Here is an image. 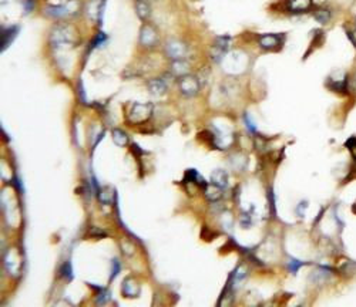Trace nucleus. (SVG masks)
I'll return each instance as SVG.
<instances>
[{"label": "nucleus", "instance_id": "4be33fe9", "mask_svg": "<svg viewBox=\"0 0 356 307\" xmlns=\"http://www.w3.org/2000/svg\"><path fill=\"white\" fill-rule=\"evenodd\" d=\"M345 145H346V148L349 150L352 157H353V159L356 161V136H350L349 139L345 143Z\"/></svg>", "mask_w": 356, "mask_h": 307}, {"label": "nucleus", "instance_id": "b1692460", "mask_svg": "<svg viewBox=\"0 0 356 307\" xmlns=\"http://www.w3.org/2000/svg\"><path fill=\"white\" fill-rule=\"evenodd\" d=\"M110 299V293L107 292V290H104V289H101V293L97 296V303H100V304H104V303H107Z\"/></svg>", "mask_w": 356, "mask_h": 307}, {"label": "nucleus", "instance_id": "393cba45", "mask_svg": "<svg viewBox=\"0 0 356 307\" xmlns=\"http://www.w3.org/2000/svg\"><path fill=\"white\" fill-rule=\"evenodd\" d=\"M118 272H120V262H118V259H114L113 260V273H111V280L116 277L117 274H118Z\"/></svg>", "mask_w": 356, "mask_h": 307}, {"label": "nucleus", "instance_id": "a211bd4d", "mask_svg": "<svg viewBox=\"0 0 356 307\" xmlns=\"http://www.w3.org/2000/svg\"><path fill=\"white\" fill-rule=\"evenodd\" d=\"M171 70L172 73L180 78L183 75L188 74V64L185 63V60H177V62H174V64H172Z\"/></svg>", "mask_w": 356, "mask_h": 307}, {"label": "nucleus", "instance_id": "423d86ee", "mask_svg": "<svg viewBox=\"0 0 356 307\" xmlns=\"http://www.w3.org/2000/svg\"><path fill=\"white\" fill-rule=\"evenodd\" d=\"M284 40H285L284 34H261L258 37V43H260L261 48H264V50H275V48L281 47L284 44Z\"/></svg>", "mask_w": 356, "mask_h": 307}, {"label": "nucleus", "instance_id": "9b49d317", "mask_svg": "<svg viewBox=\"0 0 356 307\" xmlns=\"http://www.w3.org/2000/svg\"><path fill=\"white\" fill-rule=\"evenodd\" d=\"M19 32V27H14V26H9V27L2 29V41H0V46H2V51L6 50L10 43L16 39V34Z\"/></svg>", "mask_w": 356, "mask_h": 307}, {"label": "nucleus", "instance_id": "cd10ccee", "mask_svg": "<svg viewBox=\"0 0 356 307\" xmlns=\"http://www.w3.org/2000/svg\"><path fill=\"white\" fill-rule=\"evenodd\" d=\"M305 209H307V204H305V202H302L301 208L298 206V209H296V212H298V213H299L301 216H303V211H305Z\"/></svg>", "mask_w": 356, "mask_h": 307}, {"label": "nucleus", "instance_id": "6ab92c4d", "mask_svg": "<svg viewBox=\"0 0 356 307\" xmlns=\"http://www.w3.org/2000/svg\"><path fill=\"white\" fill-rule=\"evenodd\" d=\"M314 17L318 23L321 24H326L329 20H330V12L328 9H318L315 13H314Z\"/></svg>", "mask_w": 356, "mask_h": 307}, {"label": "nucleus", "instance_id": "bb28decb", "mask_svg": "<svg viewBox=\"0 0 356 307\" xmlns=\"http://www.w3.org/2000/svg\"><path fill=\"white\" fill-rule=\"evenodd\" d=\"M346 33H348V37H349V40L353 43V46L356 47V36H355V32H352V30H349V29H346Z\"/></svg>", "mask_w": 356, "mask_h": 307}, {"label": "nucleus", "instance_id": "2eb2a0df", "mask_svg": "<svg viewBox=\"0 0 356 307\" xmlns=\"http://www.w3.org/2000/svg\"><path fill=\"white\" fill-rule=\"evenodd\" d=\"M184 182H192V184H195L197 186H201V188H204V186L207 185L206 181H204V178L201 177L195 170H188L187 172H185Z\"/></svg>", "mask_w": 356, "mask_h": 307}, {"label": "nucleus", "instance_id": "f257e3e1", "mask_svg": "<svg viewBox=\"0 0 356 307\" xmlns=\"http://www.w3.org/2000/svg\"><path fill=\"white\" fill-rule=\"evenodd\" d=\"M248 59L247 55L241 51H233L231 54H228L224 57L222 60V64H224V68L228 73H233V74H238L241 71H244L245 67H247Z\"/></svg>", "mask_w": 356, "mask_h": 307}, {"label": "nucleus", "instance_id": "0eeeda50", "mask_svg": "<svg viewBox=\"0 0 356 307\" xmlns=\"http://www.w3.org/2000/svg\"><path fill=\"white\" fill-rule=\"evenodd\" d=\"M165 50H167V54H168V57L172 59L174 62H177V60H185V55H187V51H188V50H187V46H185V43H183V41H180V40L168 41Z\"/></svg>", "mask_w": 356, "mask_h": 307}, {"label": "nucleus", "instance_id": "a878e982", "mask_svg": "<svg viewBox=\"0 0 356 307\" xmlns=\"http://www.w3.org/2000/svg\"><path fill=\"white\" fill-rule=\"evenodd\" d=\"M69 2L70 0H50V6H64V5H67Z\"/></svg>", "mask_w": 356, "mask_h": 307}, {"label": "nucleus", "instance_id": "5701e85b", "mask_svg": "<svg viewBox=\"0 0 356 307\" xmlns=\"http://www.w3.org/2000/svg\"><path fill=\"white\" fill-rule=\"evenodd\" d=\"M244 123H245V127H247V130L249 131L251 134H257V127H255V123L251 120V117L248 116V114L244 116Z\"/></svg>", "mask_w": 356, "mask_h": 307}, {"label": "nucleus", "instance_id": "7ed1b4c3", "mask_svg": "<svg viewBox=\"0 0 356 307\" xmlns=\"http://www.w3.org/2000/svg\"><path fill=\"white\" fill-rule=\"evenodd\" d=\"M231 43H233V39L230 36H221L218 37L215 43H214L213 50H211V55H213V60H215L217 63H222L224 57L228 54L230 51V47H231Z\"/></svg>", "mask_w": 356, "mask_h": 307}, {"label": "nucleus", "instance_id": "c85d7f7f", "mask_svg": "<svg viewBox=\"0 0 356 307\" xmlns=\"http://www.w3.org/2000/svg\"><path fill=\"white\" fill-rule=\"evenodd\" d=\"M316 2H323V0H316Z\"/></svg>", "mask_w": 356, "mask_h": 307}, {"label": "nucleus", "instance_id": "f03ea898", "mask_svg": "<svg viewBox=\"0 0 356 307\" xmlns=\"http://www.w3.org/2000/svg\"><path fill=\"white\" fill-rule=\"evenodd\" d=\"M151 113H152V105L150 102L147 104H140V102H136L131 105L130 111H129V116H127V120L130 121L131 124H140L147 121L151 117Z\"/></svg>", "mask_w": 356, "mask_h": 307}, {"label": "nucleus", "instance_id": "4468645a", "mask_svg": "<svg viewBox=\"0 0 356 307\" xmlns=\"http://www.w3.org/2000/svg\"><path fill=\"white\" fill-rule=\"evenodd\" d=\"M211 182L224 189L226 185H228V174L224 170L214 171L213 174H211Z\"/></svg>", "mask_w": 356, "mask_h": 307}, {"label": "nucleus", "instance_id": "39448f33", "mask_svg": "<svg viewBox=\"0 0 356 307\" xmlns=\"http://www.w3.org/2000/svg\"><path fill=\"white\" fill-rule=\"evenodd\" d=\"M178 87L180 91L187 97L195 96L199 91V82L197 77L191 74H185L178 78Z\"/></svg>", "mask_w": 356, "mask_h": 307}, {"label": "nucleus", "instance_id": "1a4fd4ad", "mask_svg": "<svg viewBox=\"0 0 356 307\" xmlns=\"http://www.w3.org/2000/svg\"><path fill=\"white\" fill-rule=\"evenodd\" d=\"M328 86L334 91H339V93H343L348 90V74L341 71V77L338 78V74H334V78H329Z\"/></svg>", "mask_w": 356, "mask_h": 307}, {"label": "nucleus", "instance_id": "20e7f679", "mask_svg": "<svg viewBox=\"0 0 356 307\" xmlns=\"http://www.w3.org/2000/svg\"><path fill=\"white\" fill-rule=\"evenodd\" d=\"M138 41L143 47H156L158 43V32L150 23H144L140 30Z\"/></svg>", "mask_w": 356, "mask_h": 307}, {"label": "nucleus", "instance_id": "9d476101", "mask_svg": "<svg viewBox=\"0 0 356 307\" xmlns=\"http://www.w3.org/2000/svg\"><path fill=\"white\" fill-rule=\"evenodd\" d=\"M314 0H288V10L292 13H305L312 6Z\"/></svg>", "mask_w": 356, "mask_h": 307}, {"label": "nucleus", "instance_id": "dca6fc26", "mask_svg": "<svg viewBox=\"0 0 356 307\" xmlns=\"http://www.w3.org/2000/svg\"><path fill=\"white\" fill-rule=\"evenodd\" d=\"M136 12H137V16L141 19V20H147L150 17L151 9L150 5L145 2V0H137L136 2Z\"/></svg>", "mask_w": 356, "mask_h": 307}, {"label": "nucleus", "instance_id": "aec40b11", "mask_svg": "<svg viewBox=\"0 0 356 307\" xmlns=\"http://www.w3.org/2000/svg\"><path fill=\"white\" fill-rule=\"evenodd\" d=\"M288 269H289V272L291 273H296L299 269H301L302 266H305L307 263L305 262H302V260H298V259H294V258H291V259L288 260Z\"/></svg>", "mask_w": 356, "mask_h": 307}, {"label": "nucleus", "instance_id": "ddd939ff", "mask_svg": "<svg viewBox=\"0 0 356 307\" xmlns=\"http://www.w3.org/2000/svg\"><path fill=\"white\" fill-rule=\"evenodd\" d=\"M204 193H206V198L210 202H217V201L222 198V188H219V186L211 182V184H207L204 186Z\"/></svg>", "mask_w": 356, "mask_h": 307}, {"label": "nucleus", "instance_id": "6e6552de", "mask_svg": "<svg viewBox=\"0 0 356 307\" xmlns=\"http://www.w3.org/2000/svg\"><path fill=\"white\" fill-rule=\"evenodd\" d=\"M121 292H123L124 297H131V299H136L138 297V294L141 292V287H140V283L136 277H125L123 282V286H121Z\"/></svg>", "mask_w": 356, "mask_h": 307}, {"label": "nucleus", "instance_id": "f8f14e48", "mask_svg": "<svg viewBox=\"0 0 356 307\" xmlns=\"http://www.w3.org/2000/svg\"><path fill=\"white\" fill-rule=\"evenodd\" d=\"M147 86H148V90H150V93L152 96H163L165 91H167V89H168L167 81H165L164 78H152V80L148 81Z\"/></svg>", "mask_w": 356, "mask_h": 307}, {"label": "nucleus", "instance_id": "412c9836", "mask_svg": "<svg viewBox=\"0 0 356 307\" xmlns=\"http://www.w3.org/2000/svg\"><path fill=\"white\" fill-rule=\"evenodd\" d=\"M60 273H62V276L64 277V279H67V280L73 279V267H71L70 263L63 265L62 269H60Z\"/></svg>", "mask_w": 356, "mask_h": 307}, {"label": "nucleus", "instance_id": "f3484780", "mask_svg": "<svg viewBox=\"0 0 356 307\" xmlns=\"http://www.w3.org/2000/svg\"><path fill=\"white\" fill-rule=\"evenodd\" d=\"M113 141L118 145V147H125L129 144V135L120 128L113 130Z\"/></svg>", "mask_w": 356, "mask_h": 307}]
</instances>
